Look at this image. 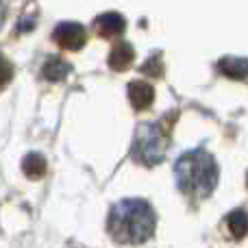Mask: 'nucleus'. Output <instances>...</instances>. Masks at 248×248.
I'll use <instances>...</instances> for the list:
<instances>
[{"label":"nucleus","instance_id":"nucleus-1","mask_svg":"<svg viewBox=\"0 0 248 248\" xmlns=\"http://www.w3.org/2000/svg\"><path fill=\"white\" fill-rule=\"evenodd\" d=\"M109 233L120 244H141L153 235L157 227L153 207L140 198L120 201L109 211Z\"/></svg>","mask_w":248,"mask_h":248},{"label":"nucleus","instance_id":"nucleus-2","mask_svg":"<svg viewBox=\"0 0 248 248\" xmlns=\"http://www.w3.org/2000/svg\"><path fill=\"white\" fill-rule=\"evenodd\" d=\"M174 174L181 192L189 198L202 201L218 185V163L205 150H192L176 161Z\"/></svg>","mask_w":248,"mask_h":248},{"label":"nucleus","instance_id":"nucleus-3","mask_svg":"<svg viewBox=\"0 0 248 248\" xmlns=\"http://www.w3.org/2000/svg\"><path fill=\"white\" fill-rule=\"evenodd\" d=\"M168 148V133L161 124H140L133 140V159L144 166H157L163 161Z\"/></svg>","mask_w":248,"mask_h":248},{"label":"nucleus","instance_id":"nucleus-4","mask_svg":"<svg viewBox=\"0 0 248 248\" xmlns=\"http://www.w3.org/2000/svg\"><path fill=\"white\" fill-rule=\"evenodd\" d=\"M87 33L78 22H61L52 31V42L65 50H81L85 46Z\"/></svg>","mask_w":248,"mask_h":248},{"label":"nucleus","instance_id":"nucleus-5","mask_svg":"<svg viewBox=\"0 0 248 248\" xmlns=\"http://www.w3.org/2000/svg\"><path fill=\"white\" fill-rule=\"evenodd\" d=\"M94 29H96V33H98L100 37L113 39V37H118V35L124 33V29H126V20H124L120 13L109 11V13H103V16L96 17Z\"/></svg>","mask_w":248,"mask_h":248},{"label":"nucleus","instance_id":"nucleus-6","mask_svg":"<svg viewBox=\"0 0 248 248\" xmlns=\"http://www.w3.org/2000/svg\"><path fill=\"white\" fill-rule=\"evenodd\" d=\"M128 100H131L135 111H144L153 105L155 100V90L144 81H133L128 85Z\"/></svg>","mask_w":248,"mask_h":248},{"label":"nucleus","instance_id":"nucleus-7","mask_svg":"<svg viewBox=\"0 0 248 248\" xmlns=\"http://www.w3.org/2000/svg\"><path fill=\"white\" fill-rule=\"evenodd\" d=\"M133 57H135V50H133L131 44L116 42L111 48V52H109V68L122 72V70H126L128 65L133 63Z\"/></svg>","mask_w":248,"mask_h":248},{"label":"nucleus","instance_id":"nucleus-8","mask_svg":"<svg viewBox=\"0 0 248 248\" xmlns=\"http://www.w3.org/2000/svg\"><path fill=\"white\" fill-rule=\"evenodd\" d=\"M70 70H72V65H70L68 61H63L61 57H48L42 68V74L48 81H63L70 74Z\"/></svg>","mask_w":248,"mask_h":248},{"label":"nucleus","instance_id":"nucleus-9","mask_svg":"<svg viewBox=\"0 0 248 248\" xmlns=\"http://www.w3.org/2000/svg\"><path fill=\"white\" fill-rule=\"evenodd\" d=\"M44 172H46V159L37 153H31L24 159V174L31 176V179H39Z\"/></svg>","mask_w":248,"mask_h":248},{"label":"nucleus","instance_id":"nucleus-10","mask_svg":"<svg viewBox=\"0 0 248 248\" xmlns=\"http://www.w3.org/2000/svg\"><path fill=\"white\" fill-rule=\"evenodd\" d=\"M229 227H231V231L235 233L237 237H244V233H246V211L244 209L233 211V214L229 216Z\"/></svg>","mask_w":248,"mask_h":248},{"label":"nucleus","instance_id":"nucleus-11","mask_svg":"<svg viewBox=\"0 0 248 248\" xmlns=\"http://www.w3.org/2000/svg\"><path fill=\"white\" fill-rule=\"evenodd\" d=\"M11 77H13V65L11 61L7 59L4 55H0V92L11 83Z\"/></svg>","mask_w":248,"mask_h":248},{"label":"nucleus","instance_id":"nucleus-12","mask_svg":"<svg viewBox=\"0 0 248 248\" xmlns=\"http://www.w3.org/2000/svg\"><path fill=\"white\" fill-rule=\"evenodd\" d=\"M4 16H7V9H4V0H0V29L4 24Z\"/></svg>","mask_w":248,"mask_h":248}]
</instances>
